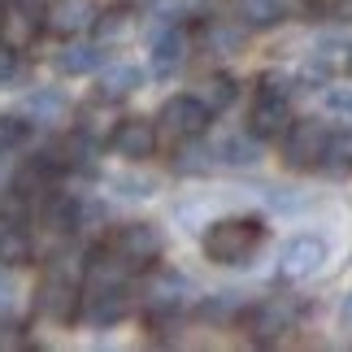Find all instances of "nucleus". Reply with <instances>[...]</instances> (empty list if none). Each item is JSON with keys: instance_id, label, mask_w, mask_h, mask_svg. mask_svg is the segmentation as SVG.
Instances as JSON below:
<instances>
[{"instance_id": "b1692460", "label": "nucleus", "mask_w": 352, "mask_h": 352, "mask_svg": "<svg viewBox=\"0 0 352 352\" xmlns=\"http://www.w3.org/2000/svg\"><path fill=\"white\" fill-rule=\"evenodd\" d=\"M213 153L209 148H196V153H179V170L183 174H209L213 166H218V161H209Z\"/></svg>"}, {"instance_id": "5701e85b", "label": "nucleus", "mask_w": 352, "mask_h": 352, "mask_svg": "<svg viewBox=\"0 0 352 352\" xmlns=\"http://www.w3.org/2000/svg\"><path fill=\"white\" fill-rule=\"evenodd\" d=\"M26 109H31V113H44V118H57L65 109V96H61V91H39V96L26 100Z\"/></svg>"}, {"instance_id": "0eeeda50", "label": "nucleus", "mask_w": 352, "mask_h": 352, "mask_svg": "<svg viewBox=\"0 0 352 352\" xmlns=\"http://www.w3.org/2000/svg\"><path fill=\"white\" fill-rule=\"evenodd\" d=\"M39 31H44V13H39V5H31V0H9L5 9H0V39H5L9 48H31Z\"/></svg>"}, {"instance_id": "c756f323", "label": "nucleus", "mask_w": 352, "mask_h": 352, "mask_svg": "<svg viewBox=\"0 0 352 352\" xmlns=\"http://www.w3.org/2000/svg\"><path fill=\"white\" fill-rule=\"evenodd\" d=\"M348 70H352V57H348Z\"/></svg>"}, {"instance_id": "f8f14e48", "label": "nucleus", "mask_w": 352, "mask_h": 352, "mask_svg": "<svg viewBox=\"0 0 352 352\" xmlns=\"http://www.w3.org/2000/svg\"><path fill=\"white\" fill-rule=\"evenodd\" d=\"M148 309L153 314H174V309H183V300L192 296V287H187L183 274H174V270H161V274L148 283Z\"/></svg>"}, {"instance_id": "423d86ee", "label": "nucleus", "mask_w": 352, "mask_h": 352, "mask_svg": "<svg viewBox=\"0 0 352 352\" xmlns=\"http://www.w3.org/2000/svg\"><path fill=\"white\" fill-rule=\"evenodd\" d=\"M322 265H327V243L318 235H292L278 252V270H283V278H292V283L314 278Z\"/></svg>"}, {"instance_id": "2eb2a0df", "label": "nucleus", "mask_w": 352, "mask_h": 352, "mask_svg": "<svg viewBox=\"0 0 352 352\" xmlns=\"http://www.w3.org/2000/svg\"><path fill=\"white\" fill-rule=\"evenodd\" d=\"M31 235L22 231V222L0 226V265H26L31 261Z\"/></svg>"}, {"instance_id": "bb28decb", "label": "nucleus", "mask_w": 352, "mask_h": 352, "mask_svg": "<svg viewBox=\"0 0 352 352\" xmlns=\"http://www.w3.org/2000/svg\"><path fill=\"white\" fill-rule=\"evenodd\" d=\"M9 292H13V283H9V274H0V305H9Z\"/></svg>"}, {"instance_id": "c85d7f7f", "label": "nucleus", "mask_w": 352, "mask_h": 352, "mask_svg": "<svg viewBox=\"0 0 352 352\" xmlns=\"http://www.w3.org/2000/svg\"><path fill=\"white\" fill-rule=\"evenodd\" d=\"M31 5H44V0H31Z\"/></svg>"}, {"instance_id": "1a4fd4ad", "label": "nucleus", "mask_w": 352, "mask_h": 352, "mask_svg": "<svg viewBox=\"0 0 352 352\" xmlns=\"http://www.w3.org/2000/svg\"><path fill=\"white\" fill-rule=\"evenodd\" d=\"M153 148H157V126H153L148 118H126V122H118V131H113V153H118V157L144 161V157H153Z\"/></svg>"}, {"instance_id": "f03ea898", "label": "nucleus", "mask_w": 352, "mask_h": 352, "mask_svg": "<svg viewBox=\"0 0 352 352\" xmlns=\"http://www.w3.org/2000/svg\"><path fill=\"white\" fill-rule=\"evenodd\" d=\"M327 144H331V126H327V122H318V118L292 122V131L283 135V161H287L292 170H322Z\"/></svg>"}, {"instance_id": "4468645a", "label": "nucleus", "mask_w": 352, "mask_h": 352, "mask_svg": "<svg viewBox=\"0 0 352 352\" xmlns=\"http://www.w3.org/2000/svg\"><path fill=\"white\" fill-rule=\"evenodd\" d=\"M100 61H104V52L96 44H65L57 52V70L61 74H91V70H100Z\"/></svg>"}, {"instance_id": "412c9836", "label": "nucleus", "mask_w": 352, "mask_h": 352, "mask_svg": "<svg viewBox=\"0 0 352 352\" xmlns=\"http://www.w3.org/2000/svg\"><path fill=\"white\" fill-rule=\"evenodd\" d=\"M239 18L248 26H270L283 18V0H239Z\"/></svg>"}, {"instance_id": "cd10ccee", "label": "nucleus", "mask_w": 352, "mask_h": 352, "mask_svg": "<svg viewBox=\"0 0 352 352\" xmlns=\"http://www.w3.org/2000/svg\"><path fill=\"white\" fill-rule=\"evenodd\" d=\"M344 322H348V327H352V292L344 296Z\"/></svg>"}, {"instance_id": "9d476101", "label": "nucleus", "mask_w": 352, "mask_h": 352, "mask_svg": "<svg viewBox=\"0 0 352 352\" xmlns=\"http://www.w3.org/2000/svg\"><path fill=\"white\" fill-rule=\"evenodd\" d=\"M187 52H192V35H187L183 26H166V31L153 39V70L161 78L179 74L183 61H187Z\"/></svg>"}, {"instance_id": "4be33fe9", "label": "nucleus", "mask_w": 352, "mask_h": 352, "mask_svg": "<svg viewBox=\"0 0 352 352\" xmlns=\"http://www.w3.org/2000/svg\"><path fill=\"white\" fill-rule=\"evenodd\" d=\"M26 131H31V122H26V118H9V113H0V157L13 153V148L26 140Z\"/></svg>"}, {"instance_id": "ddd939ff", "label": "nucleus", "mask_w": 352, "mask_h": 352, "mask_svg": "<svg viewBox=\"0 0 352 352\" xmlns=\"http://www.w3.org/2000/svg\"><path fill=\"white\" fill-rule=\"evenodd\" d=\"M243 322H248V331L256 335V340H278V335L292 327V309L270 300V305H256Z\"/></svg>"}, {"instance_id": "a878e982", "label": "nucleus", "mask_w": 352, "mask_h": 352, "mask_svg": "<svg viewBox=\"0 0 352 352\" xmlns=\"http://www.w3.org/2000/svg\"><path fill=\"white\" fill-rule=\"evenodd\" d=\"M18 70H22V61H18V48H9L5 39H0V87H5V83H13V78H18Z\"/></svg>"}, {"instance_id": "20e7f679", "label": "nucleus", "mask_w": 352, "mask_h": 352, "mask_svg": "<svg viewBox=\"0 0 352 352\" xmlns=\"http://www.w3.org/2000/svg\"><path fill=\"white\" fill-rule=\"evenodd\" d=\"M161 231L157 226H148V222H131V226H122V231L109 239V248L104 252H113L126 270H144V265H153L157 256H161Z\"/></svg>"}, {"instance_id": "39448f33", "label": "nucleus", "mask_w": 352, "mask_h": 352, "mask_svg": "<svg viewBox=\"0 0 352 352\" xmlns=\"http://www.w3.org/2000/svg\"><path fill=\"white\" fill-rule=\"evenodd\" d=\"M209 109L200 96H170L166 104H161V135H170V140H196L200 131L209 126Z\"/></svg>"}, {"instance_id": "a211bd4d", "label": "nucleus", "mask_w": 352, "mask_h": 352, "mask_svg": "<svg viewBox=\"0 0 352 352\" xmlns=\"http://www.w3.org/2000/svg\"><path fill=\"white\" fill-rule=\"evenodd\" d=\"M78 200H70V196H52L48 200V209H44V222L52 226L57 235H70V231H78Z\"/></svg>"}, {"instance_id": "f3484780", "label": "nucleus", "mask_w": 352, "mask_h": 352, "mask_svg": "<svg viewBox=\"0 0 352 352\" xmlns=\"http://www.w3.org/2000/svg\"><path fill=\"white\" fill-rule=\"evenodd\" d=\"M196 96L205 100L209 113H222V109H231V100H235V78H231V74H213V78H205V83H200Z\"/></svg>"}, {"instance_id": "7ed1b4c3", "label": "nucleus", "mask_w": 352, "mask_h": 352, "mask_svg": "<svg viewBox=\"0 0 352 352\" xmlns=\"http://www.w3.org/2000/svg\"><path fill=\"white\" fill-rule=\"evenodd\" d=\"M296 122L292 109V96L283 87H261V96L252 100V113H248V131L256 140H283Z\"/></svg>"}, {"instance_id": "6ab92c4d", "label": "nucleus", "mask_w": 352, "mask_h": 352, "mask_svg": "<svg viewBox=\"0 0 352 352\" xmlns=\"http://www.w3.org/2000/svg\"><path fill=\"white\" fill-rule=\"evenodd\" d=\"M322 170L331 174H348L352 170V131H331L327 157H322Z\"/></svg>"}, {"instance_id": "f257e3e1", "label": "nucleus", "mask_w": 352, "mask_h": 352, "mask_svg": "<svg viewBox=\"0 0 352 352\" xmlns=\"http://www.w3.org/2000/svg\"><path fill=\"white\" fill-rule=\"evenodd\" d=\"M261 239H265V226L256 218H222L205 231L200 248L213 265H248L261 248Z\"/></svg>"}, {"instance_id": "dca6fc26", "label": "nucleus", "mask_w": 352, "mask_h": 352, "mask_svg": "<svg viewBox=\"0 0 352 352\" xmlns=\"http://www.w3.org/2000/svg\"><path fill=\"white\" fill-rule=\"evenodd\" d=\"M213 157H218L222 166H252V161L261 157V148H256V135H226Z\"/></svg>"}, {"instance_id": "9b49d317", "label": "nucleus", "mask_w": 352, "mask_h": 352, "mask_svg": "<svg viewBox=\"0 0 352 352\" xmlns=\"http://www.w3.org/2000/svg\"><path fill=\"white\" fill-rule=\"evenodd\" d=\"M44 18L57 35H78L96 22V9H91V0H48Z\"/></svg>"}, {"instance_id": "393cba45", "label": "nucleus", "mask_w": 352, "mask_h": 352, "mask_svg": "<svg viewBox=\"0 0 352 352\" xmlns=\"http://www.w3.org/2000/svg\"><path fill=\"white\" fill-rule=\"evenodd\" d=\"M18 348H26V331L18 327V322L0 318V352H18Z\"/></svg>"}, {"instance_id": "aec40b11", "label": "nucleus", "mask_w": 352, "mask_h": 352, "mask_svg": "<svg viewBox=\"0 0 352 352\" xmlns=\"http://www.w3.org/2000/svg\"><path fill=\"white\" fill-rule=\"evenodd\" d=\"M135 87H140V70H135V65H113V70L100 78V96H104V100L131 96Z\"/></svg>"}, {"instance_id": "6e6552de", "label": "nucleus", "mask_w": 352, "mask_h": 352, "mask_svg": "<svg viewBox=\"0 0 352 352\" xmlns=\"http://www.w3.org/2000/svg\"><path fill=\"white\" fill-rule=\"evenodd\" d=\"M39 314L52 318V322H70L78 314V283L65 278V274H48L39 283V296H35Z\"/></svg>"}]
</instances>
